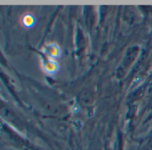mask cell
<instances>
[{"label": "cell", "instance_id": "obj_1", "mask_svg": "<svg viewBox=\"0 0 152 150\" xmlns=\"http://www.w3.org/2000/svg\"><path fill=\"white\" fill-rule=\"evenodd\" d=\"M42 52H44L47 57V59L54 60L61 55V49L60 47L56 43H49L46 44L43 48Z\"/></svg>", "mask_w": 152, "mask_h": 150}, {"label": "cell", "instance_id": "obj_2", "mask_svg": "<svg viewBox=\"0 0 152 150\" xmlns=\"http://www.w3.org/2000/svg\"><path fill=\"white\" fill-rule=\"evenodd\" d=\"M43 71L45 72V73H48V74H54L58 72L59 70V65L57 64V62H55L54 60H52V59H47L46 61L43 62Z\"/></svg>", "mask_w": 152, "mask_h": 150}, {"label": "cell", "instance_id": "obj_3", "mask_svg": "<svg viewBox=\"0 0 152 150\" xmlns=\"http://www.w3.org/2000/svg\"><path fill=\"white\" fill-rule=\"evenodd\" d=\"M21 22L25 28H31L35 24V19L30 13H27V14L23 15V17L21 19Z\"/></svg>", "mask_w": 152, "mask_h": 150}]
</instances>
